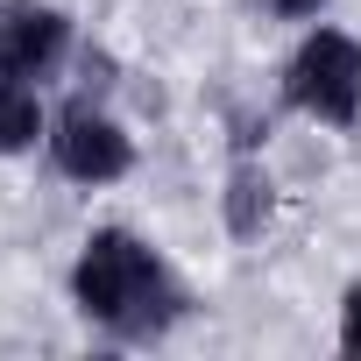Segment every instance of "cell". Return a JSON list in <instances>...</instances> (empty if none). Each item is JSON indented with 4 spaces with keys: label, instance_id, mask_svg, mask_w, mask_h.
<instances>
[{
    "label": "cell",
    "instance_id": "6da1fadb",
    "mask_svg": "<svg viewBox=\"0 0 361 361\" xmlns=\"http://www.w3.org/2000/svg\"><path fill=\"white\" fill-rule=\"evenodd\" d=\"M71 290H78L85 319H99V326L121 333V340L163 333V326L177 319V305H185L177 283H170V269H163L135 234H121V227H106V234L85 241V255H78V269H71Z\"/></svg>",
    "mask_w": 361,
    "mask_h": 361
},
{
    "label": "cell",
    "instance_id": "7a4b0ae2",
    "mask_svg": "<svg viewBox=\"0 0 361 361\" xmlns=\"http://www.w3.org/2000/svg\"><path fill=\"white\" fill-rule=\"evenodd\" d=\"M283 92L312 114V121H333L347 128L361 114V43L340 36V29H312L283 71Z\"/></svg>",
    "mask_w": 361,
    "mask_h": 361
},
{
    "label": "cell",
    "instance_id": "3957f363",
    "mask_svg": "<svg viewBox=\"0 0 361 361\" xmlns=\"http://www.w3.org/2000/svg\"><path fill=\"white\" fill-rule=\"evenodd\" d=\"M50 149H57V170H64V177H78V185H114V177L135 163L128 135H121L99 106H71V114L57 121Z\"/></svg>",
    "mask_w": 361,
    "mask_h": 361
},
{
    "label": "cell",
    "instance_id": "277c9868",
    "mask_svg": "<svg viewBox=\"0 0 361 361\" xmlns=\"http://www.w3.org/2000/svg\"><path fill=\"white\" fill-rule=\"evenodd\" d=\"M64 43H71V22L57 8H36V0H8L0 8V64L15 78H50L64 64Z\"/></svg>",
    "mask_w": 361,
    "mask_h": 361
},
{
    "label": "cell",
    "instance_id": "5b68a950",
    "mask_svg": "<svg viewBox=\"0 0 361 361\" xmlns=\"http://www.w3.org/2000/svg\"><path fill=\"white\" fill-rule=\"evenodd\" d=\"M36 128H43V106H36V92L0 64V156H15V149H29L36 142Z\"/></svg>",
    "mask_w": 361,
    "mask_h": 361
},
{
    "label": "cell",
    "instance_id": "8992f818",
    "mask_svg": "<svg viewBox=\"0 0 361 361\" xmlns=\"http://www.w3.org/2000/svg\"><path fill=\"white\" fill-rule=\"evenodd\" d=\"M262 220H269V177L255 163H241L227 177V227L234 234H262Z\"/></svg>",
    "mask_w": 361,
    "mask_h": 361
},
{
    "label": "cell",
    "instance_id": "52a82bcc",
    "mask_svg": "<svg viewBox=\"0 0 361 361\" xmlns=\"http://www.w3.org/2000/svg\"><path fill=\"white\" fill-rule=\"evenodd\" d=\"M340 340H347V354H361V283L347 290V312H340Z\"/></svg>",
    "mask_w": 361,
    "mask_h": 361
},
{
    "label": "cell",
    "instance_id": "ba28073f",
    "mask_svg": "<svg viewBox=\"0 0 361 361\" xmlns=\"http://www.w3.org/2000/svg\"><path fill=\"white\" fill-rule=\"evenodd\" d=\"M269 8H276V15H319L326 0H269Z\"/></svg>",
    "mask_w": 361,
    "mask_h": 361
}]
</instances>
